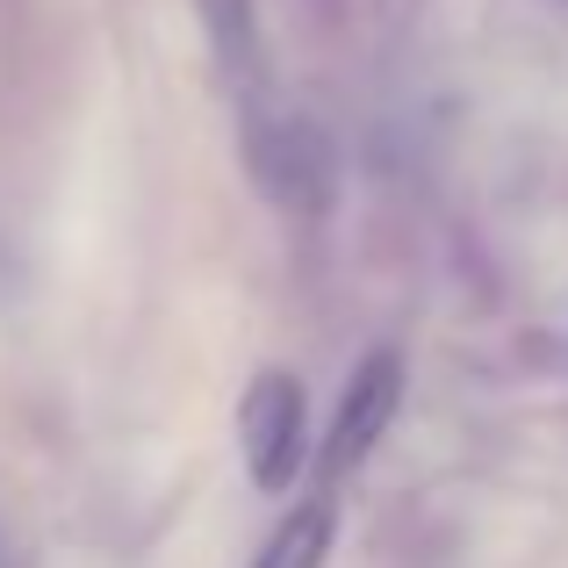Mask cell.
Returning <instances> with one entry per match:
<instances>
[{
  "mask_svg": "<svg viewBox=\"0 0 568 568\" xmlns=\"http://www.w3.org/2000/svg\"><path fill=\"white\" fill-rule=\"evenodd\" d=\"M237 439H245V468L260 489H288L310 460V410H303V382L266 367L245 388V410H237Z\"/></svg>",
  "mask_w": 568,
  "mask_h": 568,
  "instance_id": "cell-1",
  "label": "cell"
},
{
  "mask_svg": "<svg viewBox=\"0 0 568 568\" xmlns=\"http://www.w3.org/2000/svg\"><path fill=\"white\" fill-rule=\"evenodd\" d=\"M403 403V361L396 353H367L361 367H353L346 396H338V417H332V439H324V483H338V475H353L367 454L382 446L388 417H396Z\"/></svg>",
  "mask_w": 568,
  "mask_h": 568,
  "instance_id": "cell-2",
  "label": "cell"
},
{
  "mask_svg": "<svg viewBox=\"0 0 568 568\" xmlns=\"http://www.w3.org/2000/svg\"><path fill=\"white\" fill-rule=\"evenodd\" d=\"M324 555H332V497H310L274 526L252 568H324Z\"/></svg>",
  "mask_w": 568,
  "mask_h": 568,
  "instance_id": "cell-3",
  "label": "cell"
}]
</instances>
